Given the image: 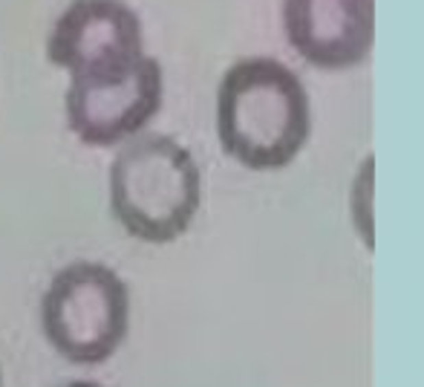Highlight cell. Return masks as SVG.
<instances>
[{
  "label": "cell",
  "instance_id": "8992f818",
  "mask_svg": "<svg viewBox=\"0 0 424 387\" xmlns=\"http://www.w3.org/2000/svg\"><path fill=\"white\" fill-rule=\"evenodd\" d=\"M280 18L289 47L323 73L358 67L375 40V0H283Z\"/></svg>",
  "mask_w": 424,
  "mask_h": 387
},
{
  "label": "cell",
  "instance_id": "3957f363",
  "mask_svg": "<svg viewBox=\"0 0 424 387\" xmlns=\"http://www.w3.org/2000/svg\"><path fill=\"white\" fill-rule=\"evenodd\" d=\"M40 321L49 344L75 364H102L119 350L130 324V295L110 266L78 260L52 278Z\"/></svg>",
  "mask_w": 424,
  "mask_h": 387
},
{
  "label": "cell",
  "instance_id": "277c9868",
  "mask_svg": "<svg viewBox=\"0 0 424 387\" xmlns=\"http://www.w3.org/2000/svg\"><path fill=\"white\" fill-rule=\"evenodd\" d=\"M162 64L150 55L124 70L73 75L67 87V124L78 142L113 148L148 128L162 107Z\"/></svg>",
  "mask_w": 424,
  "mask_h": 387
},
{
  "label": "cell",
  "instance_id": "5b68a950",
  "mask_svg": "<svg viewBox=\"0 0 424 387\" xmlns=\"http://www.w3.org/2000/svg\"><path fill=\"white\" fill-rule=\"evenodd\" d=\"M141 55V21L124 0H73L47 35V58L69 78L124 70Z\"/></svg>",
  "mask_w": 424,
  "mask_h": 387
},
{
  "label": "cell",
  "instance_id": "6da1fadb",
  "mask_svg": "<svg viewBox=\"0 0 424 387\" xmlns=\"http://www.w3.org/2000/svg\"><path fill=\"white\" fill-rule=\"evenodd\" d=\"M309 133V93L283 61L257 55L225 70L217 90V136L234 162L248 171L286 168Z\"/></svg>",
  "mask_w": 424,
  "mask_h": 387
},
{
  "label": "cell",
  "instance_id": "7a4b0ae2",
  "mask_svg": "<svg viewBox=\"0 0 424 387\" xmlns=\"http://www.w3.org/2000/svg\"><path fill=\"white\" fill-rule=\"evenodd\" d=\"M202 200L200 168L188 148L165 133H136L110 165V209L145 243L182 237Z\"/></svg>",
  "mask_w": 424,
  "mask_h": 387
}]
</instances>
